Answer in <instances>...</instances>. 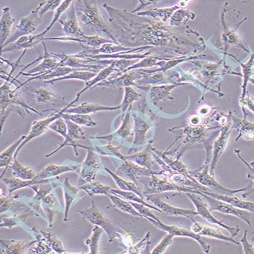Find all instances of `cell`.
Listing matches in <instances>:
<instances>
[{"label":"cell","mask_w":254,"mask_h":254,"mask_svg":"<svg viewBox=\"0 0 254 254\" xmlns=\"http://www.w3.org/2000/svg\"><path fill=\"white\" fill-rule=\"evenodd\" d=\"M76 17L78 22L96 36L102 37L103 35L109 37L115 44L120 45L116 38L112 34L110 28L102 19L96 1H73Z\"/></svg>","instance_id":"1"},{"label":"cell","mask_w":254,"mask_h":254,"mask_svg":"<svg viewBox=\"0 0 254 254\" xmlns=\"http://www.w3.org/2000/svg\"><path fill=\"white\" fill-rule=\"evenodd\" d=\"M77 211L81 215L84 221H87L93 225L98 226L104 230L108 236L109 242L113 241L116 238H122L125 235L124 230L112 223L104 213L97 207L93 200L90 208Z\"/></svg>","instance_id":"2"},{"label":"cell","mask_w":254,"mask_h":254,"mask_svg":"<svg viewBox=\"0 0 254 254\" xmlns=\"http://www.w3.org/2000/svg\"><path fill=\"white\" fill-rule=\"evenodd\" d=\"M78 146L81 148L87 149V157L81 164L79 173L78 186H80L93 182L97 174L106 171L100 155L94 151L93 147L82 146L81 144H78Z\"/></svg>","instance_id":"3"},{"label":"cell","mask_w":254,"mask_h":254,"mask_svg":"<svg viewBox=\"0 0 254 254\" xmlns=\"http://www.w3.org/2000/svg\"><path fill=\"white\" fill-rule=\"evenodd\" d=\"M146 181L142 180L144 185L143 194L160 193L165 191H179V192L196 193L198 194L199 191L196 189L183 187L174 184L168 180L157 178L154 174L149 177Z\"/></svg>","instance_id":"4"},{"label":"cell","mask_w":254,"mask_h":254,"mask_svg":"<svg viewBox=\"0 0 254 254\" xmlns=\"http://www.w3.org/2000/svg\"><path fill=\"white\" fill-rule=\"evenodd\" d=\"M112 162L117 165V171L115 173L127 181L131 182L138 186L137 180L141 177H151L153 172L146 168L139 166L131 161L123 160L119 158L111 157Z\"/></svg>","instance_id":"5"},{"label":"cell","mask_w":254,"mask_h":254,"mask_svg":"<svg viewBox=\"0 0 254 254\" xmlns=\"http://www.w3.org/2000/svg\"><path fill=\"white\" fill-rule=\"evenodd\" d=\"M78 100L75 99L73 101L70 103L68 105L65 106L63 109H61L60 111H55L54 112L47 117L46 119L39 121H35L32 124L30 131L29 132L28 135H26V138L22 141V143L20 144L18 148H17L15 154H14V158H16L17 155L23 146L26 143L29 142V141L34 138L39 137L40 135H42L45 132L47 129H49V127L50 124H52L53 121L58 119V118L62 117V114L66 112L67 109L71 107L73 103L78 102Z\"/></svg>","instance_id":"6"},{"label":"cell","mask_w":254,"mask_h":254,"mask_svg":"<svg viewBox=\"0 0 254 254\" xmlns=\"http://www.w3.org/2000/svg\"><path fill=\"white\" fill-rule=\"evenodd\" d=\"M199 195L205 199L209 205V211H217L221 213L234 215V216L244 220L248 226H251V220L252 219L253 214L244 209L234 207L231 205L221 200L214 199L213 197L206 195L201 191H199Z\"/></svg>","instance_id":"7"},{"label":"cell","mask_w":254,"mask_h":254,"mask_svg":"<svg viewBox=\"0 0 254 254\" xmlns=\"http://www.w3.org/2000/svg\"><path fill=\"white\" fill-rule=\"evenodd\" d=\"M8 81L1 85V94H0V100H1V115L3 114L8 107L11 106H19L24 108L28 114H31L29 110L35 112L40 115H43L37 110L29 106L26 103L20 96L19 93L17 91V88L12 89Z\"/></svg>","instance_id":"8"},{"label":"cell","mask_w":254,"mask_h":254,"mask_svg":"<svg viewBox=\"0 0 254 254\" xmlns=\"http://www.w3.org/2000/svg\"><path fill=\"white\" fill-rule=\"evenodd\" d=\"M41 22L36 9L32 10L28 16L23 17L16 26L14 34L8 38L6 42L1 47V50L19 39L20 37L30 35L38 28Z\"/></svg>","instance_id":"9"},{"label":"cell","mask_w":254,"mask_h":254,"mask_svg":"<svg viewBox=\"0 0 254 254\" xmlns=\"http://www.w3.org/2000/svg\"><path fill=\"white\" fill-rule=\"evenodd\" d=\"M186 195L191 200L193 204L195 205L197 213L201 216L203 219L206 220L208 223L215 224L220 226L223 228L227 230L231 235V237L234 238L238 235L240 229L238 226L236 227H230L224 224L223 221L218 220L216 218L213 216L209 211L207 206L203 202L202 196H198L196 193H185Z\"/></svg>","instance_id":"10"},{"label":"cell","mask_w":254,"mask_h":254,"mask_svg":"<svg viewBox=\"0 0 254 254\" xmlns=\"http://www.w3.org/2000/svg\"><path fill=\"white\" fill-rule=\"evenodd\" d=\"M145 218L150 221V223L155 226L156 228L164 230V231L167 232L174 236H183V237H188L194 239V240L198 242L200 247L202 248V251L205 254H208L209 251H210V245L206 244L201 236L196 234V233L190 231V230L180 228V227L176 226L167 225V224H164L161 221L158 222V221L148 217H146Z\"/></svg>","instance_id":"11"},{"label":"cell","mask_w":254,"mask_h":254,"mask_svg":"<svg viewBox=\"0 0 254 254\" xmlns=\"http://www.w3.org/2000/svg\"><path fill=\"white\" fill-rule=\"evenodd\" d=\"M42 44L44 46V55L42 56V61L41 63L38 64L37 66L29 70L28 72H20L15 78L19 76H32V77L38 75H42L43 73L49 71V70L55 68L61 61L60 58L58 57V54L56 53H50L47 51L46 44L43 41Z\"/></svg>","instance_id":"12"},{"label":"cell","mask_w":254,"mask_h":254,"mask_svg":"<svg viewBox=\"0 0 254 254\" xmlns=\"http://www.w3.org/2000/svg\"><path fill=\"white\" fill-rule=\"evenodd\" d=\"M190 175L194 177L200 185L206 186V187L217 191V193L224 194V195L232 196L236 193L247 190L248 189V188H245L238 189V190H230V189L224 188V186L220 185L210 174H208L207 170L194 174L190 171Z\"/></svg>","instance_id":"13"},{"label":"cell","mask_w":254,"mask_h":254,"mask_svg":"<svg viewBox=\"0 0 254 254\" xmlns=\"http://www.w3.org/2000/svg\"><path fill=\"white\" fill-rule=\"evenodd\" d=\"M58 21L62 25V30L64 32L66 36L79 38L85 35L79 26L73 1L66 11V18L59 19Z\"/></svg>","instance_id":"14"},{"label":"cell","mask_w":254,"mask_h":254,"mask_svg":"<svg viewBox=\"0 0 254 254\" xmlns=\"http://www.w3.org/2000/svg\"><path fill=\"white\" fill-rule=\"evenodd\" d=\"M144 198L152 202L156 207L160 209L162 213L164 212L165 214L167 215L184 217L191 220L193 223L195 222V221L194 220V217L199 215L197 211L176 208L168 205L167 203L162 201L158 197L152 195V194H146V195H144Z\"/></svg>","instance_id":"15"},{"label":"cell","mask_w":254,"mask_h":254,"mask_svg":"<svg viewBox=\"0 0 254 254\" xmlns=\"http://www.w3.org/2000/svg\"><path fill=\"white\" fill-rule=\"evenodd\" d=\"M140 78H141V72L140 70H138L137 71V70H132L131 72H126L118 76L117 78L107 79V80L99 82L91 88L90 90L97 87L112 88L124 86L126 87L134 85V86L140 88L134 82L135 80Z\"/></svg>","instance_id":"16"},{"label":"cell","mask_w":254,"mask_h":254,"mask_svg":"<svg viewBox=\"0 0 254 254\" xmlns=\"http://www.w3.org/2000/svg\"><path fill=\"white\" fill-rule=\"evenodd\" d=\"M46 34L43 32L37 35H29L20 37L16 42L10 44L1 50V53L19 51L20 50H27L31 48L37 49L38 44L42 43Z\"/></svg>","instance_id":"17"},{"label":"cell","mask_w":254,"mask_h":254,"mask_svg":"<svg viewBox=\"0 0 254 254\" xmlns=\"http://www.w3.org/2000/svg\"><path fill=\"white\" fill-rule=\"evenodd\" d=\"M49 129L51 130L55 131L56 133L60 134L62 137L64 138V141L63 143L59 145L58 148L54 150L51 153H49L45 155V157L49 158L50 156L54 155L55 153L58 152L59 150L63 148L64 146H72L74 149L76 156H78L79 153L77 151L78 144H76L74 140L70 139L67 135V128L65 121H64L62 117L58 118V119L53 121L52 124H50L49 127Z\"/></svg>","instance_id":"18"},{"label":"cell","mask_w":254,"mask_h":254,"mask_svg":"<svg viewBox=\"0 0 254 254\" xmlns=\"http://www.w3.org/2000/svg\"><path fill=\"white\" fill-rule=\"evenodd\" d=\"M55 40L62 41H75L79 43L82 46H86L91 47V48L98 49L101 47L103 44L106 43H114L113 41L108 39V38H102L98 36H87L84 35V36L79 38H72L67 36L45 38L44 41Z\"/></svg>","instance_id":"19"},{"label":"cell","mask_w":254,"mask_h":254,"mask_svg":"<svg viewBox=\"0 0 254 254\" xmlns=\"http://www.w3.org/2000/svg\"><path fill=\"white\" fill-rule=\"evenodd\" d=\"M81 166V164L71 165L49 164L38 173L34 179L37 180L52 179L62 174L75 171Z\"/></svg>","instance_id":"20"},{"label":"cell","mask_w":254,"mask_h":254,"mask_svg":"<svg viewBox=\"0 0 254 254\" xmlns=\"http://www.w3.org/2000/svg\"><path fill=\"white\" fill-rule=\"evenodd\" d=\"M1 253L10 254H22L28 252L32 245L36 244L37 240L14 241L1 239Z\"/></svg>","instance_id":"21"},{"label":"cell","mask_w":254,"mask_h":254,"mask_svg":"<svg viewBox=\"0 0 254 254\" xmlns=\"http://www.w3.org/2000/svg\"><path fill=\"white\" fill-rule=\"evenodd\" d=\"M123 123L117 131L113 133L105 135V136H98L90 137L93 139L105 140L111 143L112 140H123L128 137L131 134L130 127V114L129 112L123 115Z\"/></svg>","instance_id":"22"},{"label":"cell","mask_w":254,"mask_h":254,"mask_svg":"<svg viewBox=\"0 0 254 254\" xmlns=\"http://www.w3.org/2000/svg\"><path fill=\"white\" fill-rule=\"evenodd\" d=\"M121 109V106L110 107L97 104V103H82L80 105L73 106V108L67 109L64 113L69 114H96L100 111H115Z\"/></svg>","instance_id":"23"},{"label":"cell","mask_w":254,"mask_h":254,"mask_svg":"<svg viewBox=\"0 0 254 254\" xmlns=\"http://www.w3.org/2000/svg\"><path fill=\"white\" fill-rule=\"evenodd\" d=\"M202 193L206 194L214 199H216L221 201L229 203V204L234 206V207L239 209H244V210L248 211L254 213V203L249 201H245V200L239 199L237 197L229 196L224 195V194H216L210 192L208 191L201 190Z\"/></svg>","instance_id":"24"},{"label":"cell","mask_w":254,"mask_h":254,"mask_svg":"<svg viewBox=\"0 0 254 254\" xmlns=\"http://www.w3.org/2000/svg\"><path fill=\"white\" fill-rule=\"evenodd\" d=\"M191 231L200 236L220 239L221 241L232 242L236 245H239V242H236L232 237H228L224 235L219 230L211 228L208 226H203L197 222L193 223L191 227Z\"/></svg>","instance_id":"25"},{"label":"cell","mask_w":254,"mask_h":254,"mask_svg":"<svg viewBox=\"0 0 254 254\" xmlns=\"http://www.w3.org/2000/svg\"><path fill=\"white\" fill-rule=\"evenodd\" d=\"M41 203L44 214L46 215V218L48 220L49 227H51L53 226L55 215L59 211V209L61 207L58 199L54 194L50 193L41 200Z\"/></svg>","instance_id":"26"},{"label":"cell","mask_w":254,"mask_h":254,"mask_svg":"<svg viewBox=\"0 0 254 254\" xmlns=\"http://www.w3.org/2000/svg\"><path fill=\"white\" fill-rule=\"evenodd\" d=\"M2 15L0 20V44L1 47L6 42L10 37V30L15 19L11 16L10 12V8L4 7L2 8Z\"/></svg>","instance_id":"27"},{"label":"cell","mask_w":254,"mask_h":254,"mask_svg":"<svg viewBox=\"0 0 254 254\" xmlns=\"http://www.w3.org/2000/svg\"><path fill=\"white\" fill-rule=\"evenodd\" d=\"M62 185L64 188V205H65L64 221V222H66L67 218H68L70 206H71L72 203L78 198V192L81 189L70 184L67 177L64 179V181Z\"/></svg>","instance_id":"28"},{"label":"cell","mask_w":254,"mask_h":254,"mask_svg":"<svg viewBox=\"0 0 254 254\" xmlns=\"http://www.w3.org/2000/svg\"><path fill=\"white\" fill-rule=\"evenodd\" d=\"M53 178L44 180L32 179L30 180H21L17 178H10L2 179V181L7 186L9 195L14 191L19 189L31 188L32 186L41 184V183H46L51 181Z\"/></svg>","instance_id":"29"},{"label":"cell","mask_w":254,"mask_h":254,"mask_svg":"<svg viewBox=\"0 0 254 254\" xmlns=\"http://www.w3.org/2000/svg\"><path fill=\"white\" fill-rule=\"evenodd\" d=\"M230 131L228 129L224 131L220 135V137L218 138L217 140L215 141L213 145V151H212V159L210 168H209V172L210 175L213 174L215 165H216L218 159L220 157L221 154L223 152L224 149L228 142V138L229 136Z\"/></svg>","instance_id":"30"},{"label":"cell","mask_w":254,"mask_h":254,"mask_svg":"<svg viewBox=\"0 0 254 254\" xmlns=\"http://www.w3.org/2000/svg\"><path fill=\"white\" fill-rule=\"evenodd\" d=\"M59 180V177H56L50 182L32 186L31 188L35 191V194L32 197V199L35 201L41 202V200L47 194L51 193L53 189L61 186V184Z\"/></svg>","instance_id":"31"},{"label":"cell","mask_w":254,"mask_h":254,"mask_svg":"<svg viewBox=\"0 0 254 254\" xmlns=\"http://www.w3.org/2000/svg\"><path fill=\"white\" fill-rule=\"evenodd\" d=\"M115 60L114 59V62H112L110 66L106 67L105 69L100 70L98 74H97L95 77L91 79V81L86 82V83H85L86 86L76 94V97L79 98L81 94L85 92V91L91 90V88L96 84L99 83V82L107 80V78H108L109 76H110L112 73H113L114 72H117V69L115 66Z\"/></svg>","instance_id":"32"},{"label":"cell","mask_w":254,"mask_h":254,"mask_svg":"<svg viewBox=\"0 0 254 254\" xmlns=\"http://www.w3.org/2000/svg\"><path fill=\"white\" fill-rule=\"evenodd\" d=\"M26 138V135H22L18 140H16L15 142L11 144L7 149L1 153V155H0V167L5 168L1 177L3 175L7 168L10 167L11 162L13 161L14 156V154H15L17 148H18L20 144L22 143V141L24 140Z\"/></svg>","instance_id":"33"},{"label":"cell","mask_w":254,"mask_h":254,"mask_svg":"<svg viewBox=\"0 0 254 254\" xmlns=\"http://www.w3.org/2000/svg\"><path fill=\"white\" fill-rule=\"evenodd\" d=\"M105 170L112 177V179L116 183L120 190L132 191V192L137 194L138 196L144 199V196L142 191H141L140 189L135 183L127 181V180L121 178V177L117 175L116 174L108 169V168L105 167Z\"/></svg>","instance_id":"34"},{"label":"cell","mask_w":254,"mask_h":254,"mask_svg":"<svg viewBox=\"0 0 254 254\" xmlns=\"http://www.w3.org/2000/svg\"><path fill=\"white\" fill-rule=\"evenodd\" d=\"M150 148L151 147H150L149 150L147 149V150H144V151L135 153V154L131 156H124V158L127 161L134 162L139 166L152 170V166L155 161L154 158L152 159Z\"/></svg>","instance_id":"35"},{"label":"cell","mask_w":254,"mask_h":254,"mask_svg":"<svg viewBox=\"0 0 254 254\" xmlns=\"http://www.w3.org/2000/svg\"><path fill=\"white\" fill-rule=\"evenodd\" d=\"M134 120V139L133 144L135 146L142 145L145 140L146 133L150 128L148 124L141 119L139 117L132 114Z\"/></svg>","instance_id":"36"},{"label":"cell","mask_w":254,"mask_h":254,"mask_svg":"<svg viewBox=\"0 0 254 254\" xmlns=\"http://www.w3.org/2000/svg\"><path fill=\"white\" fill-rule=\"evenodd\" d=\"M9 167L12 170V174L14 178L30 180L34 179L37 174L31 168L20 164L16 158H14Z\"/></svg>","instance_id":"37"},{"label":"cell","mask_w":254,"mask_h":254,"mask_svg":"<svg viewBox=\"0 0 254 254\" xmlns=\"http://www.w3.org/2000/svg\"><path fill=\"white\" fill-rule=\"evenodd\" d=\"M108 196L111 199L112 203V205L109 206L108 208L113 206V207L120 209V210L126 212L127 214H130L135 217L144 218L143 215H141L135 210V208L128 200L121 198L120 197L114 195V194L112 193L109 194Z\"/></svg>","instance_id":"38"},{"label":"cell","mask_w":254,"mask_h":254,"mask_svg":"<svg viewBox=\"0 0 254 254\" xmlns=\"http://www.w3.org/2000/svg\"><path fill=\"white\" fill-rule=\"evenodd\" d=\"M111 193L114 194V195L120 197L121 198L128 200V201L140 203V204H143L150 209H154V210L162 213V211L160 209L156 207L154 205H150L149 203H147L145 200L141 198L139 196H138L137 194L132 192V191H124L120 190V189H114L111 188Z\"/></svg>","instance_id":"39"},{"label":"cell","mask_w":254,"mask_h":254,"mask_svg":"<svg viewBox=\"0 0 254 254\" xmlns=\"http://www.w3.org/2000/svg\"><path fill=\"white\" fill-rule=\"evenodd\" d=\"M34 97L38 103H64L65 100L58 94L48 90L46 88H39L34 91Z\"/></svg>","instance_id":"40"},{"label":"cell","mask_w":254,"mask_h":254,"mask_svg":"<svg viewBox=\"0 0 254 254\" xmlns=\"http://www.w3.org/2000/svg\"><path fill=\"white\" fill-rule=\"evenodd\" d=\"M97 75L96 73L91 71H86V70H75L69 74L63 76V77L55 78L51 80L44 81V83L47 84H53L56 82L62 80H66V79H78L86 82L90 81L95 77Z\"/></svg>","instance_id":"41"},{"label":"cell","mask_w":254,"mask_h":254,"mask_svg":"<svg viewBox=\"0 0 254 254\" xmlns=\"http://www.w3.org/2000/svg\"><path fill=\"white\" fill-rule=\"evenodd\" d=\"M78 187L81 190H84L88 196H93L96 194H104V195L108 196L111 194L110 187L102 184L101 183L96 182H91Z\"/></svg>","instance_id":"42"},{"label":"cell","mask_w":254,"mask_h":254,"mask_svg":"<svg viewBox=\"0 0 254 254\" xmlns=\"http://www.w3.org/2000/svg\"><path fill=\"white\" fill-rule=\"evenodd\" d=\"M104 230L98 226H96L92 230L89 238L85 239L84 243L90 249V254H99V241Z\"/></svg>","instance_id":"43"},{"label":"cell","mask_w":254,"mask_h":254,"mask_svg":"<svg viewBox=\"0 0 254 254\" xmlns=\"http://www.w3.org/2000/svg\"><path fill=\"white\" fill-rule=\"evenodd\" d=\"M38 231L42 235L43 241L46 242L49 246L51 247L52 249L56 251V253L58 254L66 253V250L64 249L62 241L59 240L54 233L47 232L44 230H38Z\"/></svg>","instance_id":"44"},{"label":"cell","mask_w":254,"mask_h":254,"mask_svg":"<svg viewBox=\"0 0 254 254\" xmlns=\"http://www.w3.org/2000/svg\"><path fill=\"white\" fill-rule=\"evenodd\" d=\"M35 215L32 211H28L20 215H14L11 217L2 218L1 217V227H7V228L11 229L12 227L16 226L22 225L24 223L26 218L29 215Z\"/></svg>","instance_id":"45"},{"label":"cell","mask_w":254,"mask_h":254,"mask_svg":"<svg viewBox=\"0 0 254 254\" xmlns=\"http://www.w3.org/2000/svg\"><path fill=\"white\" fill-rule=\"evenodd\" d=\"M62 118L64 120L71 121L78 125L84 126L88 127H95L97 123L94 121L89 115L84 114H69L64 113L62 114Z\"/></svg>","instance_id":"46"},{"label":"cell","mask_w":254,"mask_h":254,"mask_svg":"<svg viewBox=\"0 0 254 254\" xmlns=\"http://www.w3.org/2000/svg\"><path fill=\"white\" fill-rule=\"evenodd\" d=\"M141 96V94L136 92L131 87H125V95H124L123 101L121 103V105H120L123 115H125L128 108L129 109L131 108L132 103L135 101V100L139 99Z\"/></svg>","instance_id":"47"},{"label":"cell","mask_w":254,"mask_h":254,"mask_svg":"<svg viewBox=\"0 0 254 254\" xmlns=\"http://www.w3.org/2000/svg\"><path fill=\"white\" fill-rule=\"evenodd\" d=\"M179 85L181 84L162 85V86L153 87L150 93L152 102L156 104L160 100L167 98V97L170 98L169 94L171 90Z\"/></svg>","instance_id":"48"},{"label":"cell","mask_w":254,"mask_h":254,"mask_svg":"<svg viewBox=\"0 0 254 254\" xmlns=\"http://www.w3.org/2000/svg\"><path fill=\"white\" fill-rule=\"evenodd\" d=\"M152 152L158 153L160 155V157L163 159L164 161L166 163L168 167L174 172L182 173L186 174V175H190V171H188L185 165L183 164L182 162H180L179 159L176 160H171L170 158L165 156V154H162L160 152H158L157 150L154 148H151Z\"/></svg>","instance_id":"49"},{"label":"cell","mask_w":254,"mask_h":254,"mask_svg":"<svg viewBox=\"0 0 254 254\" xmlns=\"http://www.w3.org/2000/svg\"><path fill=\"white\" fill-rule=\"evenodd\" d=\"M94 151L100 155L112 156V157L119 158L125 160L124 156L120 152L121 146L115 147L108 143L105 146H95L93 147Z\"/></svg>","instance_id":"50"},{"label":"cell","mask_w":254,"mask_h":254,"mask_svg":"<svg viewBox=\"0 0 254 254\" xmlns=\"http://www.w3.org/2000/svg\"><path fill=\"white\" fill-rule=\"evenodd\" d=\"M67 126V135L73 140L75 139L85 140V132L82 130L78 124L72 122L71 121L64 120Z\"/></svg>","instance_id":"51"},{"label":"cell","mask_w":254,"mask_h":254,"mask_svg":"<svg viewBox=\"0 0 254 254\" xmlns=\"http://www.w3.org/2000/svg\"><path fill=\"white\" fill-rule=\"evenodd\" d=\"M150 237V232L147 233L144 238L137 244L129 247L128 250L129 254H150L149 252V245L150 244L149 239Z\"/></svg>","instance_id":"52"},{"label":"cell","mask_w":254,"mask_h":254,"mask_svg":"<svg viewBox=\"0 0 254 254\" xmlns=\"http://www.w3.org/2000/svg\"><path fill=\"white\" fill-rule=\"evenodd\" d=\"M73 1H72V0H65V1H62L61 5L56 8L55 11L54 17H53L51 23L47 26L45 31L43 32L44 34L46 35L47 32L49 31L50 29L52 28V26L54 25L55 22L58 21L59 19H60L62 14L66 12V10L68 9L70 5H71Z\"/></svg>","instance_id":"53"},{"label":"cell","mask_w":254,"mask_h":254,"mask_svg":"<svg viewBox=\"0 0 254 254\" xmlns=\"http://www.w3.org/2000/svg\"><path fill=\"white\" fill-rule=\"evenodd\" d=\"M62 2V1H60V0H47V1L40 2L36 8L38 16L41 19L44 14L47 11L56 10V8L61 5Z\"/></svg>","instance_id":"54"},{"label":"cell","mask_w":254,"mask_h":254,"mask_svg":"<svg viewBox=\"0 0 254 254\" xmlns=\"http://www.w3.org/2000/svg\"><path fill=\"white\" fill-rule=\"evenodd\" d=\"M174 237V236L170 234V233H168V234L164 236V238L162 239V241L156 245L150 254H162L164 253L165 250L167 249V248L172 244Z\"/></svg>","instance_id":"55"},{"label":"cell","mask_w":254,"mask_h":254,"mask_svg":"<svg viewBox=\"0 0 254 254\" xmlns=\"http://www.w3.org/2000/svg\"><path fill=\"white\" fill-rule=\"evenodd\" d=\"M131 203V205L133 206L135 210H136L138 213H140L141 215H143L144 218L148 217L152 218V219L156 221H161L159 220V218L156 216V215L153 213V212L150 210V208L147 207L143 204L140 203H135L134 202L129 201Z\"/></svg>","instance_id":"56"},{"label":"cell","mask_w":254,"mask_h":254,"mask_svg":"<svg viewBox=\"0 0 254 254\" xmlns=\"http://www.w3.org/2000/svg\"><path fill=\"white\" fill-rule=\"evenodd\" d=\"M36 246L32 248V252L34 254H49L51 252L52 248L43 240L37 241Z\"/></svg>","instance_id":"57"},{"label":"cell","mask_w":254,"mask_h":254,"mask_svg":"<svg viewBox=\"0 0 254 254\" xmlns=\"http://www.w3.org/2000/svg\"><path fill=\"white\" fill-rule=\"evenodd\" d=\"M248 230H245L243 238L241 239L240 242L244 248V253L245 254H254V249L252 245L249 243L247 240Z\"/></svg>","instance_id":"58"}]
</instances>
